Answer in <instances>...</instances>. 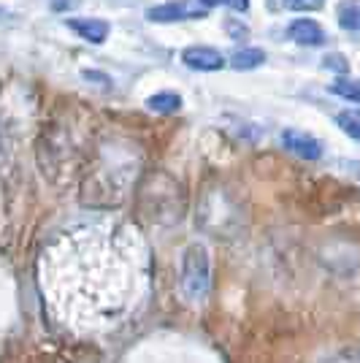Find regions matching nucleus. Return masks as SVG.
Returning a JSON list of instances; mask_svg holds the SVG:
<instances>
[{"label": "nucleus", "instance_id": "obj_9", "mask_svg": "<svg viewBox=\"0 0 360 363\" xmlns=\"http://www.w3.org/2000/svg\"><path fill=\"white\" fill-rule=\"evenodd\" d=\"M339 25L349 33H360V0H349L339 9Z\"/></svg>", "mask_w": 360, "mask_h": 363}, {"label": "nucleus", "instance_id": "obj_6", "mask_svg": "<svg viewBox=\"0 0 360 363\" xmlns=\"http://www.w3.org/2000/svg\"><path fill=\"white\" fill-rule=\"evenodd\" d=\"M290 38L300 46H320L325 44V30L315 19H296L290 25Z\"/></svg>", "mask_w": 360, "mask_h": 363}, {"label": "nucleus", "instance_id": "obj_8", "mask_svg": "<svg viewBox=\"0 0 360 363\" xmlns=\"http://www.w3.org/2000/svg\"><path fill=\"white\" fill-rule=\"evenodd\" d=\"M266 62V52L257 49V46H247V49H239L233 57H230V65L236 71H249V68H257Z\"/></svg>", "mask_w": 360, "mask_h": 363}, {"label": "nucleus", "instance_id": "obj_2", "mask_svg": "<svg viewBox=\"0 0 360 363\" xmlns=\"http://www.w3.org/2000/svg\"><path fill=\"white\" fill-rule=\"evenodd\" d=\"M209 3L206 0H168L147 9L150 22H181V19H201L209 14Z\"/></svg>", "mask_w": 360, "mask_h": 363}, {"label": "nucleus", "instance_id": "obj_10", "mask_svg": "<svg viewBox=\"0 0 360 363\" xmlns=\"http://www.w3.org/2000/svg\"><path fill=\"white\" fill-rule=\"evenodd\" d=\"M336 125L344 130L349 138H355L360 144V111L358 108H344L336 114Z\"/></svg>", "mask_w": 360, "mask_h": 363}, {"label": "nucleus", "instance_id": "obj_4", "mask_svg": "<svg viewBox=\"0 0 360 363\" xmlns=\"http://www.w3.org/2000/svg\"><path fill=\"white\" fill-rule=\"evenodd\" d=\"M181 62L193 71H220L225 65V57L214 46H190L181 52Z\"/></svg>", "mask_w": 360, "mask_h": 363}, {"label": "nucleus", "instance_id": "obj_12", "mask_svg": "<svg viewBox=\"0 0 360 363\" xmlns=\"http://www.w3.org/2000/svg\"><path fill=\"white\" fill-rule=\"evenodd\" d=\"M322 3H325V0H285V6L293 9V11H315Z\"/></svg>", "mask_w": 360, "mask_h": 363}, {"label": "nucleus", "instance_id": "obj_11", "mask_svg": "<svg viewBox=\"0 0 360 363\" xmlns=\"http://www.w3.org/2000/svg\"><path fill=\"white\" fill-rule=\"evenodd\" d=\"M330 90L336 92L339 98H344V101L360 104V79H339V82H333Z\"/></svg>", "mask_w": 360, "mask_h": 363}, {"label": "nucleus", "instance_id": "obj_3", "mask_svg": "<svg viewBox=\"0 0 360 363\" xmlns=\"http://www.w3.org/2000/svg\"><path fill=\"white\" fill-rule=\"evenodd\" d=\"M282 144L293 155H298L300 160H320L322 157V144L312 133H303V130H296V128L282 130Z\"/></svg>", "mask_w": 360, "mask_h": 363}, {"label": "nucleus", "instance_id": "obj_14", "mask_svg": "<svg viewBox=\"0 0 360 363\" xmlns=\"http://www.w3.org/2000/svg\"><path fill=\"white\" fill-rule=\"evenodd\" d=\"M0 19H9V14H6V11H3V9H0Z\"/></svg>", "mask_w": 360, "mask_h": 363}, {"label": "nucleus", "instance_id": "obj_13", "mask_svg": "<svg viewBox=\"0 0 360 363\" xmlns=\"http://www.w3.org/2000/svg\"><path fill=\"white\" fill-rule=\"evenodd\" d=\"M211 9L214 6H227V9H236V11H247V6H249V0H206Z\"/></svg>", "mask_w": 360, "mask_h": 363}, {"label": "nucleus", "instance_id": "obj_7", "mask_svg": "<svg viewBox=\"0 0 360 363\" xmlns=\"http://www.w3.org/2000/svg\"><path fill=\"white\" fill-rule=\"evenodd\" d=\"M147 108L157 111V114H174L181 108V95L174 90H160L147 98Z\"/></svg>", "mask_w": 360, "mask_h": 363}, {"label": "nucleus", "instance_id": "obj_5", "mask_svg": "<svg viewBox=\"0 0 360 363\" xmlns=\"http://www.w3.org/2000/svg\"><path fill=\"white\" fill-rule=\"evenodd\" d=\"M68 28L81 35L84 41H92V44H103L108 38V22L103 19H95V16H84V19H68Z\"/></svg>", "mask_w": 360, "mask_h": 363}, {"label": "nucleus", "instance_id": "obj_1", "mask_svg": "<svg viewBox=\"0 0 360 363\" xmlns=\"http://www.w3.org/2000/svg\"><path fill=\"white\" fill-rule=\"evenodd\" d=\"M181 293L187 301H203L211 288V260L209 250L201 242H193L181 252Z\"/></svg>", "mask_w": 360, "mask_h": 363}]
</instances>
